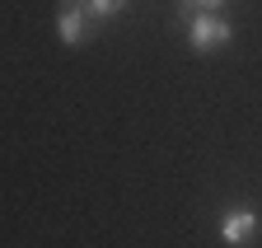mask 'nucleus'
I'll list each match as a JSON object with an SVG mask.
<instances>
[{"instance_id":"f257e3e1","label":"nucleus","mask_w":262,"mask_h":248,"mask_svg":"<svg viewBox=\"0 0 262 248\" xmlns=\"http://www.w3.org/2000/svg\"><path fill=\"white\" fill-rule=\"evenodd\" d=\"M229 38H234L229 19H220V14H211V10H196L192 24H187V42H192V52H220V47H229Z\"/></svg>"},{"instance_id":"f03ea898","label":"nucleus","mask_w":262,"mask_h":248,"mask_svg":"<svg viewBox=\"0 0 262 248\" xmlns=\"http://www.w3.org/2000/svg\"><path fill=\"white\" fill-rule=\"evenodd\" d=\"M94 24H98V19L89 14L84 0H56V33H61L66 47L89 42V28H94Z\"/></svg>"},{"instance_id":"7ed1b4c3","label":"nucleus","mask_w":262,"mask_h":248,"mask_svg":"<svg viewBox=\"0 0 262 248\" xmlns=\"http://www.w3.org/2000/svg\"><path fill=\"white\" fill-rule=\"evenodd\" d=\"M253 234H257V211L239 206V211H225V215H220V243L239 248V243H248Z\"/></svg>"},{"instance_id":"20e7f679","label":"nucleus","mask_w":262,"mask_h":248,"mask_svg":"<svg viewBox=\"0 0 262 248\" xmlns=\"http://www.w3.org/2000/svg\"><path fill=\"white\" fill-rule=\"evenodd\" d=\"M84 5H89L94 19H117V14L126 10V0H84Z\"/></svg>"},{"instance_id":"39448f33","label":"nucleus","mask_w":262,"mask_h":248,"mask_svg":"<svg viewBox=\"0 0 262 248\" xmlns=\"http://www.w3.org/2000/svg\"><path fill=\"white\" fill-rule=\"evenodd\" d=\"M183 5H192V10H211V14H220V5H225V0H183Z\"/></svg>"}]
</instances>
